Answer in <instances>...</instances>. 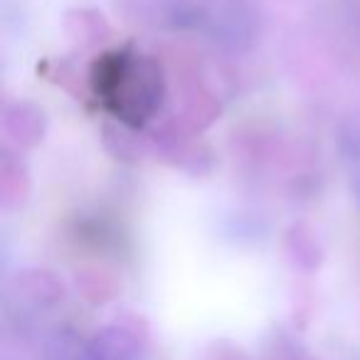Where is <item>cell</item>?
Here are the masks:
<instances>
[{"label":"cell","mask_w":360,"mask_h":360,"mask_svg":"<svg viewBox=\"0 0 360 360\" xmlns=\"http://www.w3.org/2000/svg\"><path fill=\"white\" fill-rule=\"evenodd\" d=\"M131 57L134 55H111L96 72V91L109 101V106L121 116L139 124L153 111L158 101L160 75L148 60L139 57L136 75L131 77Z\"/></svg>","instance_id":"obj_1"}]
</instances>
